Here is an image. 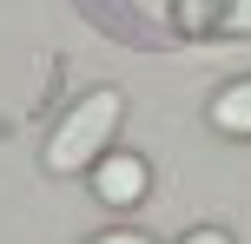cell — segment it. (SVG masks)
Segmentation results:
<instances>
[{
	"mask_svg": "<svg viewBox=\"0 0 251 244\" xmlns=\"http://www.w3.org/2000/svg\"><path fill=\"white\" fill-rule=\"evenodd\" d=\"M86 244H152L146 231H100V238H86Z\"/></svg>",
	"mask_w": 251,
	"mask_h": 244,
	"instance_id": "obj_5",
	"label": "cell"
},
{
	"mask_svg": "<svg viewBox=\"0 0 251 244\" xmlns=\"http://www.w3.org/2000/svg\"><path fill=\"white\" fill-rule=\"evenodd\" d=\"M172 20H178V33H199V40H212V33H251V0H178Z\"/></svg>",
	"mask_w": 251,
	"mask_h": 244,
	"instance_id": "obj_2",
	"label": "cell"
},
{
	"mask_svg": "<svg viewBox=\"0 0 251 244\" xmlns=\"http://www.w3.org/2000/svg\"><path fill=\"white\" fill-rule=\"evenodd\" d=\"M212 126L231 132V139H251V79H231V86L212 99Z\"/></svg>",
	"mask_w": 251,
	"mask_h": 244,
	"instance_id": "obj_4",
	"label": "cell"
},
{
	"mask_svg": "<svg viewBox=\"0 0 251 244\" xmlns=\"http://www.w3.org/2000/svg\"><path fill=\"white\" fill-rule=\"evenodd\" d=\"M146 185H152V172H146V158H132V152H106L100 165H93V192H100V205H139Z\"/></svg>",
	"mask_w": 251,
	"mask_h": 244,
	"instance_id": "obj_3",
	"label": "cell"
},
{
	"mask_svg": "<svg viewBox=\"0 0 251 244\" xmlns=\"http://www.w3.org/2000/svg\"><path fill=\"white\" fill-rule=\"evenodd\" d=\"M178 244H231V238H225V231H212V224H205V231H185Z\"/></svg>",
	"mask_w": 251,
	"mask_h": 244,
	"instance_id": "obj_6",
	"label": "cell"
},
{
	"mask_svg": "<svg viewBox=\"0 0 251 244\" xmlns=\"http://www.w3.org/2000/svg\"><path fill=\"white\" fill-rule=\"evenodd\" d=\"M119 112H126V106H119L113 86L86 92V99L53 126V139H47V172H86V165H100L106 145H113V132H119Z\"/></svg>",
	"mask_w": 251,
	"mask_h": 244,
	"instance_id": "obj_1",
	"label": "cell"
}]
</instances>
